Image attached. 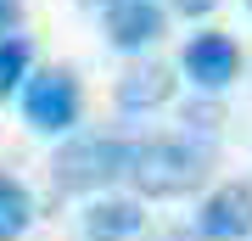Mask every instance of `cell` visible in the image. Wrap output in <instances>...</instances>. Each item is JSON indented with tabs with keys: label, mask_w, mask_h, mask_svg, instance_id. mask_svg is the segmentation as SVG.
Returning a JSON list of instances; mask_svg holds the SVG:
<instances>
[{
	"label": "cell",
	"mask_w": 252,
	"mask_h": 241,
	"mask_svg": "<svg viewBox=\"0 0 252 241\" xmlns=\"http://www.w3.org/2000/svg\"><path fill=\"white\" fill-rule=\"evenodd\" d=\"M34 224V197H28L23 179L0 174V241H23Z\"/></svg>",
	"instance_id": "9"
},
{
	"label": "cell",
	"mask_w": 252,
	"mask_h": 241,
	"mask_svg": "<svg viewBox=\"0 0 252 241\" xmlns=\"http://www.w3.org/2000/svg\"><path fill=\"white\" fill-rule=\"evenodd\" d=\"M140 230H146V213H140V202H129V197H95L84 207V236L90 241H129Z\"/></svg>",
	"instance_id": "7"
},
{
	"label": "cell",
	"mask_w": 252,
	"mask_h": 241,
	"mask_svg": "<svg viewBox=\"0 0 252 241\" xmlns=\"http://www.w3.org/2000/svg\"><path fill=\"white\" fill-rule=\"evenodd\" d=\"M28 79V39L23 34H0V101L17 96Z\"/></svg>",
	"instance_id": "10"
},
{
	"label": "cell",
	"mask_w": 252,
	"mask_h": 241,
	"mask_svg": "<svg viewBox=\"0 0 252 241\" xmlns=\"http://www.w3.org/2000/svg\"><path fill=\"white\" fill-rule=\"evenodd\" d=\"M196 236L202 241H247L252 236V185L247 179H224L219 191H207L196 207Z\"/></svg>",
	"instance_id": "4"
},
{
	"label": "cell",
	"mask_w": 252,
	"mask_h": 241,
	"mask_svg": "<svg viewBox=\"0 0 252 241\" xmlns=\"http://www.w3.org/2000/svg\"><path fill=\"white\" fill-rule=\"evenodd\" d=\"M247 6H252V0H247Z\"/></svg>",
	"instance_id": "14"
},
{
	"label": "cell",
	"mask_w": 252,
	"mask_h": 241,
	"mask_svg": "<svg viewBox=\"0 0 252 241\" xmlns=\"http://www.w3.org/2000/svg\"><path fill=\"white\" fill-rule=\"evenodd\" d=\"M79 6H101V11H107V6H118V0H79Z\"/></svg>",
	"instance_id": "13"
},
{
	"label": "cell",
	"mask_w": 252,
	"mask_h": 241,
	"mask_svg": "<svg viewBox=\"0 0 252 241\" xmlns=\"http://www.w3.org/2000/svg\"><path fill=\"white\" fill-rule=\"evenodd\" d=\"M129 152H135L129 135H73L51 163V179L67 197H95L101 185H118L129 174Z\"/></svg>",
	"instance_id": "2"
},
{
	"label": "cell",
	"mask_w": 252,
	"mask_h": 241,
	"mask_svg": "<svg viewBox=\"0 0 252 241\" xmlns=\"http://www.w3.org/2000/svg\"><path fill=\"white\" fill-rule=\"evenodd\" d=\"M17 17H23V0H0V34H11Z\"/></svg>",
	"instance_id": "11"
},
{
	"label": "cell",
	"mask_w": 252,
	"mask_h": 241,
	"mask_svg": "<svg viewBox=\"0 0 252 241\" xmlns=\"http://www.w3.org/2000/svg\"><path fill=\"white\" fill-rule=\"evenodd\" d=\"M79 73L73 68H39L23 79V118L34 124L39 135H73V124H79Z\"/></svg>",
	"instance_id": "3"
},
{
	"label": "cell",
	"mask_w": 252,
	"mask_h": 241,
	"mask_svg": "<svg viewBox=\"0 0 252 241\" xmlns=\"http://www.w3.org/2000/svg\"><path fill=\"white\" fill-rule=\"evenodd\" d=\"M168 96H174V73L162 62H146V68H135V73L118 79V107H124V112H152Z\"/></svg>",
	"instance_id": "8"
},
{
	"label": "cell",
	"mask_w": 252,
	"mask_h": 241,
	"mask_svg": "<svg viewBox=\"0 0 252 241\" xmlns=\"http://www.w3.org/2000/svg\"><path fill=\"white\" fill-rule=\"evenodd\" d=\"M101 28H107V45H112V51H146V45L162 39L168 11H162L157 0H118V6L101 11Z\"/></svg>",
	"instance_id": "5"
},
{
	"label": "cell",
	"mask_w": 252,
	"mask_h": 241,
	"mask_svg": "<svg viewBox=\"0 0 252 241\" xmlns=\"http://www.w3.org/2000/svg\"><path fill=\"white\" fill-rule=\"evenodd\" d=\"M235 73H241V45L230 34H196L185 45V79L202 90H224Z\"/></svg>",
	"instance_id": "6"
},
{
	"label": "cell",
	"mask_w": 252,
	"mask_h": 241,
	"mask_svg": "<svg viewBox=\"0 0 252 241\" xmlns=\"http://www.w3.org/2000/svg\"><path fill=\"white\" fill-rule=\"evenodd\" d=\"M213 6H219V0H174V11H180V17H207Z\"/></svg>",
	"instance_id": "12"
},
{
	"label": "cell",
	"mask_w": 252,
	"mask_h": 241,
	"mask_svg": "<svg viewBox=\"0 0 252 241\" xmlns=\"http://www.w3.org/2000/svg\"><path fill=\"white\" fill-rule=\"evenodd\" d=\"M207 169H213V146L207 140H190V135H152V140H135L129 152V185L140 197H185L196 191Z\"/></svg>",
	"instance_id": "1"
}]
</instances>
